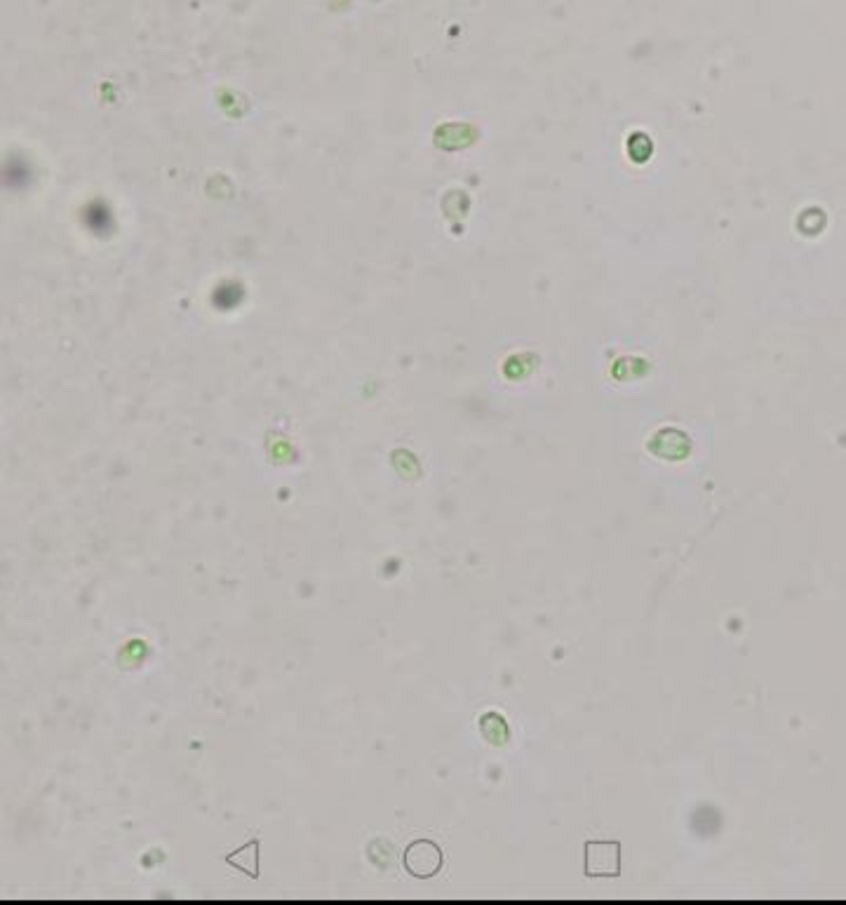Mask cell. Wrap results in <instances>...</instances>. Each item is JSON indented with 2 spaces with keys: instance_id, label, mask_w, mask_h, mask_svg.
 <instances>
[{
  "instance_id": "obj_2",
  "label": "cell",
  "mask_w": 846,
  "mask_h": 905,
  "mask_svg": "<svg viewBox=\"0 0 846 905\" xmlns=\"http://www.w3.org/2000/svg\"><path fill=\"white\" fill-rule=\"evenodd\" d=\"M586 875L588 877H619L621 875V844L619 842H588L586 844Z\"/></svg>"
},
{
  "instance_id": "obj_1",
  "label": "cell",
  "mask_w": 846,
  "mask_h": 905,
  "mask_svg": "<svg viewBox=\"0 0 846 905\" xmlns=\"http://www.w3.org/2000/svg\"><path fill=\"white\" fill-rule=\"evenodd\" d=\"M402 863H405L407 873L416 877V880H431V877H435L442 870L445 856H442V849L435 842L416 840L405 849Z\"/></svg>"
}]
</instances>
